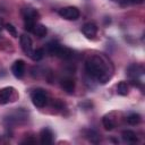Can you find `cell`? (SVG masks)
Listing matches in <instances>:
<instances>
[{"instance_id": "obj_1", "label": "cell", "mask_w": 145, "mask_h": 145, "mask_svg": "<svg viewBox=\"0 0 145 145\" xmlns=\"http://www.w3.org/2000/svg\"><path fill=\"white\" fill-rule=\"evenodd\" d=\"M86 72L101 84H105L112 77L113 68L110 61L103 56H92L85 62Z\"/></svg>"}, {"instance_id": "obj_20", "label": "cell", "mask_w": 145, "mask_h": 145, "mask_svg": "<svg viewBox=\"0 0 145 145\" xmlns=\"http://www.w3.org/2000/svg\"><path fill=\"white\" fill-rule=\"evenodd\" d=\"M44 56V51L42 49H36V50H33V53L32 56L29 57L33 61H40Z\"/></svg>"}, {"instance_id": "obj_13", "label": "cell", "mask_w": 145, "mask_h": 145, "mask_svg": "<svg viewBox=\"0 0 145 145\" xmlns=\"http://www.w3.org/2000/svg\"><path fill=\"white\" fill-rule=\"evenodd\" d=\"M74 52H72V50L71 49H69V48H66V46H59V49H58V51H57V57H59V58H61V59H65V60H68V59H70V58H72V54Z\"/></svg>"}, {"instance_id": "obj_5", "label": "cell", "mask_w": 145, "mask_h": 145, "mask_svg": "<svg viewBox=\"0 0 145 145\" xmlns=\"http://www.w3.org/2000/svg\"><path fill=\"white\" fill-rule=\"evenodd\" d=\"M19 41H20V46H22V50L24 51V53L26 56L31 57L33 53V43H32L31 37L26 34H23V35H20Z\"/></svg>"}, {"instance_id": "obj_21", "label": "cell", "mask_w": 145, "mask_h": 145, "mask_svg": "<svg viewBox=\"0 0 145 145\" xmlns=\"http://www.w3.org/2000/svg\"><path fill=\"white\" fill-rule=\"evenodd\" d=\"M5 28H6V31L9 33V35H11L12 37H17V36H18L17 29H16V27H15L12 24H5Z\"/></svg>"}, {"instance_id": "obj_4", "label": "cell", "mask_w": 145, "mask_h": 145, "mask_svg": "<svg viewBox=\"0 0 145 145\" xmlns=\"http://www.w3.org/2000/svg\"><path fill=\"white\" fill-rule=\"evenodd\" d=\"M17 96L14 87H3L0 89V104H6L9 101H14Z\"/></svg>"}, {"instance_id": "obj_16", "label": "cell", "mask_w": 145, "mask_h": 145, "mask_svg": "<svg viewBox=\"0 0 145 145\" xmlns=\"http://www.w3.org/2000/svg\"><path fill=\"white\" fill-rule=\"evenodd\" d=\"M128 92H129V87H128V84H127L126 82H120V83L117 85V93H118L119 95L125 96V95L128 94Z\"/></svg>"}, {"instance_id": "obj_9", "label": "cell", "mask_w": 145, "mask_h": 145, "mask_svg": "<svg viewBox=\"0 0 145 145\" xmlns=\"http://www.w3.org/2000/svg\"><path fill=\"white\" fill-rule=\"evenodd\" d=\"M80 31H82V33L86 37L93 39L96 35V33H97V26L94 23H86V24L83 25V27H82Z\"/></svg>"}, {"instance_id": "obj_3", "label": "cell", "mask_w": 145, "mask_h": 145, "mask_svg": "<svg viewBox=\"0 0 145 145\" xmlns=\"http://www.w3.org/2000/svg\"><path fill=\"white\" fill-rule=\"evenodd\" d=\"M58 14L60 17H62L63 19H67V20H76L79 18L78 8L72 7V6H68V7H63V8L59 9Z\"/></svg>"}, {"instance_id": "obj_11", "label": "cell", "mask_w": 145, "mask_h": 145, "mask_svg": "<svg viewBox=\"0 0 145 145\" xmlns=\"http://www.w3.org/2000/svg\"><path fill=\"white\" fill-rule=\"evenodd\" d=\"M114 112H111L109 114H105L102 119V123L106 130H112L116 127V118L113 117Z\"/></svg>"}, {"instance_id": "obj_19", "label": "cell", "mask_w": 145, "mask_h": 145, "mask_svg": "<svg viewBox=\"0 0 145 145\" xmlns=\"http://www.w3.org/2000/svg\"><path fill=\"white\" fill-rule=\"evenodd\" d=\"M86 138H87L91 143H99V140H100L99 134H97L96 131H94V130H87Z\"/></svg>"}, {"instance_id": "obj_22", "label": "cell", "mask_w": 145, "mask_h": 145, "mask_svg": "<svg viewBox=\"0 0 145 145\" xmlns=\"http://www.w3.org/2000/svg\"><path fill=\"white\" fill-rule=\"evenodd\" d=\"M35 142H36L35 139H29V138H28V139H25V140H23L22 143L24 144V143H35Z\"/></svg>"}, {"instance_id": "obj_2", "label": "cell", "mask_w": 145, "mask_h": 145, "mask_svg": "<svg viewBox=\"0 0 145 145\" xmlns=\"http://www.w3.org/2000/svg\"><path fill=\"white\" fill-rule=\"evenodd\" d=\"M31 100H32V103L36 106V108H43L45 106L46 104V101H48V97H46V94L43 89L41 88H37V89H34L31 94Z\"/></svg>"}, {"instance_id": "obj_17", "label": "cell", "mask_w": 145, "mask_h": 145, "mask_svg": "<svg viewBox=\"0 0 145 145\" xmlns=\"http://www.w3.org/2000/svg\"><path fill=\"white\" fill-rule=\"evenodd\" d=\"M59 46H60V44H58L57 42H50V43H48L46 44V52L49 53V54H51V56H56L57 54V51H58V49H59Z\"/></svg>"}, {"instance_id": "obj_23", "label": "cell", "mask_w": 145, "mask_h": 145, "mask_svg": "<svg viewBox=\"0 0 145 145\" xmlns=\"http://www.w3.org/2000/svg\"><path fill=\"white\" fill-rule=\"evenodd\" d=\"M3 27H5V23H3V20L0 18V31H1Z\"/></svg>"}, {"instance_id": "obj_15", "label": "cell", "mask_w": 145, "mask_h": 145, "mask_svg": "<svg viewBox=\"0 0 145 145\" xmlns=\"http://www.w3.org/2000/svg\"><path fill=\"white\" fill-rule=\"evenodd\" d=\"M121 137L127 143H136L137 142V136L133 130H123L121 134Z\"/></svg>"}, {"instance_id": "obj_8", "label": "cell", "mask_w": 145, "mask_h": 145, "mask_svg": "<svg viewBox=\"0 0 145 145\" xmlns=\"http://www.w3.org/2000/svg\"><path fill=\"white\" fill-rule=\"evenodd\" d=\"M143 71H144L143 66L137 65V63H133V65H130V66L127 68L126 74H127V76H128L129 78L136 79V78H138V77L143 74Z\"/></svg>"}, {"instance_id": "obj_18", "label": "cell", "mask_w": 145, "mask_h": 145, "mask_svg": "<svg viewBox=\"0 0 145 145\" xmlns=\"http://www.w3.org/2000/svg\"><path fill=\"white\" fill-rule=\"evenodd\" d=\"M140 116L138 114V113H130L128 117H127V122L129 123V125H133V126H135V125H138L139 122H140Z\"/></svg>"}, {"instance_id": "obj_6", "label": "cell", "mask_w": 145, "mask_h": 145, "mask_svg": "<svg viewBox=\"0 0 145 145\" xmlns=\"http://www.w3.org/2000/svg\"><path fill=\"white\" fill-rule=\"evenodd\" d=\"M22 16L24 18L25 22H36L40 18V14L37 10H35L34 8H23L22 9Z\"/></svg>"}, {"instance_id": "obj_24", "label": "cell", "mask_w": 145, "mask_h": 145, "mask_svg": "<svg viewBox=\"0 0 145 145\" xmlns=\"http://www.w3.org/2000/svg\"><path fill=\"white\" fill-rule=\"evenodd\" d=\"M133 2H134V3H142L143 0H133Z\"/></svg>"}, {"instance_id": "obj_7", "label": "cell", "mask_w": 145, "mask_h": 145, "mask_svg": "<svg viewBox=\"0 0 145 145\" xmlns=\"http://www.w3.org/2000/svg\"><path fill=\"white\" fill-rule=\"evenodd\" d=\"M11 72L16 78H22L25 74V62L24 60H16L11 66Z\"/></svg>"}, {"instance_id": "obj_10", "label": "cell", "mask_w": 145, "mask_h": 145, "mask_svg": "<svg viewBox=\"0 0 145 145\" xmlns=\"http://www.w3.org/2000/svg\"><path fill=\"white\" fill-rule=\"evenodd\" d=\"M40 140L43 145L52 144L53 142V133L50 128H43L40 133Z\"/></svg>"}, {"instance_id": "obj_14", "label": "cell", "mask_w": 145, "mask_h": 145, "mask_svg": "<svg viewBox=\"0 0 145 145\" xmlns=\"http://www.w3.org/2000/svg\"><path fill=\"white\" fill-rule=\"evenodd\" d=\"M32 33H33L34 35H36L37 37H43V36L46 35L48 29H46V27H45L43 24H36V23H35Z\"/></svg>"}, {"instance_id": "obj_12", "label": "cell", "mask_w": 145, "mask_h": 145, "mask_svg": "<svg viewBox=\"0 0 145 145\" xmlns=\"http://www.w3.org/2000/svg\"><path fill=\"white\" fill-rule=\"evenodd\" d=\"M61 87L62 89L68 93V94H72L75 91V82L71 78H65L61 80Z\"/></svg>"}]
</instances>
